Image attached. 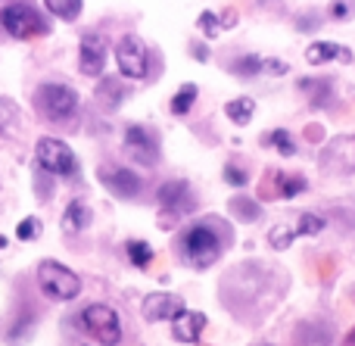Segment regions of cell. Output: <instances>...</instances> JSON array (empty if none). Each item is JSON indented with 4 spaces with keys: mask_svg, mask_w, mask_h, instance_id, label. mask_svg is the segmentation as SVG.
I'll return each instance as SVG.
<instances>
[{
    "mask_svg": "<svg viewBox=\"0 0 355 346\" xmlns=\"http://www.w3.org/2000/svg\"><path fill=\"white\" fill-rule=\"evenodd\" d=\"M125 150L144 166H156V159H159V141L144 125H128L125 128Z\"/></svg>",
    "mask_w": 355,
    "mask_h": 346,
    "instance_id": "obj_9",
    "label": "cell"
},
{
    "mask_svg": "<svg viewBox=\"0 0 355 346\" xmlns=\"http://www.w3.org/2000/svg\"><path fill=\"white\" fill-rule=\"evenodd\" d=\"M116 62H119V72L125 78H147V69H150V50L147 44L141 41L137 35H125L122 41L116 44Z\"/></svg>",
    "mask_w": 355,
    "mask_h": 346,
    "instance_id": "obj_7",
    "label": "cell"
},
{
    "mask_svg": "<svg viewBox=\"0 0 355 346\" xmlns=\"http://www.w3.org/2000/svg\"><path fill=\"white\" fill-rule=\"evenodd\" d=\"M125 253H128V262L135 268H150L153 266V247L147 241H128L125 243Z\"/></svg>",
    "mask_w": 355,
    "mask_h": 346,
    "instance_id": "obj_21",
    "label": "cell"
},
{
    "mask_svg": "<svg viewBox=\"0 0 355 346\" xmlns=\"http://www.w3.org/2000/svg\"><path fill=\"white\" fill-rule=\"evenodd\" d=\"M91 222H94V212L85 200H72L66 206V212H62V231H69V234H78V231L91 228Z\"/></svg>",
    "mask_w": 355,
    "mask_h": 346,
    "instance_id": "obj_16",
    "label": "cell"
},
{
    "mask_svg": "<svg viewBox=\"0 0 355 346\" xmlns=\"http://www.w3.org/2000/svg\"><path fill=\"white\" fill-rule=\"evenodd\" d=\"M225 181L231 187H246L250 184V175H246V168H240V166H234V162H227L225 166Z\"/></svg>",
    "mask_w": 355,
    "mask_h": 346,
    "instance_id": "obj_32",
    "label": "cell"
},
{
    "mask_svg": "<svg viewBox=\"0 0 355 346\" xmlns=\"http://www.w3.org/2000/svg\"><path fill=\"white\" fill-rule=\"evenodd\" d=\"M262 144H271L281 156H296V144H293V137H290L287 128H275L271 135H265Z\"/></svg>",
    "mask_w": 355,
    "mask_h": 346,
    "instance_id": "obj_24",
    "label": "cell"
},
{
    "mask_svg": "<svg viewBox=\"0 0 355 346\" xmlns=\"http://www.w3.org/2000/svg\"><path fill=\"white\" fill-rule=\"evenodd\" d=\"M35 106L50 122H66L78 112V91L62 81H47L35 91Z\"/></svg>",
    "mask_w": 355,
    "mask_h": 346,
    "instance_id": "obj_2",
    "label": "cell"
},
{
    "mask_svg": "<svg viewBox=\"0 0 355 346\" xmlns=\"http://www.w3.org/2000/svg\"><path fill=\"white\" fill-rule=\"evenodd\" d=\"M346 343L355 346V331H349V334H346Z\"/></svg>",
    "mask_w": 355,
    "mask_h": 346,
    "instance_id": "obj_37",
    "label": "cell"
},
{
    "mask_svg": "<svg viewBox=\"0 0 355 346\" xmlns=\"http://www.w3.org/2000/svg\"><path fill=\"white\" fill-rule=\"evenodd\" d=\"M324 218L315 216V212H302L300 216V228H296V237H318L324 231Z\"/></svg>",
    "mask_w": 355,
    "mask_h": 346,
    "instance_id": "obj_26",
    "label": "cell"
},
{
    "mask_svg": "<svg viewBox=\"0 0 355 346\" xmlns=\"http://www.w3.org/2000/svg\"><path fill=\"white\" fill-rule=\"evenodd\" d=\"M81 325L85 331L94 337L100 346H119L122 340V322H119V312L110 309L103 303H94L81 312Z\"/></svg>",
    "mask_w": 355,
    "mask_h": 346,
    "instance_id": "obj_6",
    "label": "cell"
},
{
    "mask_svg": "<svg viewBox=\"0 0 355 346\" xmlns=\"http://www.w3.org/2000/svg\"><path fill=\"white\" fill-rule=\"evenodd\" d=\"M184 309H187V306H184V300L178 297V293H150L141 306L147 322H172Z\"/></svg>",
    "mask_w": 355,
    "mask_h": 346,
    "instance_id": "obj_12",
    "label": "cell"
},
{
    "mask_svg": "<svg viewBox=\"0 0 355 346\" xmlns=\"http://www.w3.org/2000/svg\"><path fill=\"white\" fill-rule=\"evenodd\" d=\"M352 141H355V137H352Z\"/></svg>",
    "mask_w": 355,
    "mask_h": 346,
    "instance_id": "obj_38",
    "label": "cell"
},
{
    "mask_svg": "<svg viewBox=\"0 0 355 346\" xmlns=\"http://www.w3.org/2000/svg\"><path fill=\"white\" fill-rule=\"evenodd\" d=\"M190 53H193L196 62H209V47H206L202 41H193V44H190Z\"/></svg>",
    "mask_w": 355,
    "mask_h": 346,
    "instance_id": "obj_35",
    "label": "cell"
},
{
    "mask_svg": "<svg viewBox=\"0 0 355 346\" xmlns=\"http://www.w3.org/2000/svg\"><path fill=\"white\" fill-rule=\"evenodd\" d=\"M293 241H296V228H287V225H277V228H271V234H268V243L275 250H287Z\"/></svg>",
    "mask_w": 355,
    "mask_h": 346,
    "instance_id": "obj_27",
    "label": "cell"
},
{
    "mask_svg": "<svg viewBox=\"0 0 355 346\" xmlns=\"http://www.w3.org/2000/svg\"><path fill=\"white\" fill-rule=\"evenodd\" d=\"M37 287L50 300H56V303H69V300H75L81 293V278L72 268L62 266V262L44 259V262H37Z\"/></svg>",
    "mask_w": 355,
    "mask_h": 346,
    "instance_id": "obj_3",
    "label": "cell"
},
{
    "mask_svg": "<svg viewBox=\"0 0 355 346\" xmlns=\"http://www.w3.org/2000/svg\"><path fill=\"white\" fill-rule=\"evenodd\" d=\"M306 187H309V181L302 178V175H281V178H277V193H281L284 200L300 197Z\"/></svg>",
    "mask_w": 355,
    "mask_h": 346,
    "instance_id": "obj_23",
    "label": "cell"
},
{
    "mask_svg": "<svg viewBox=\"0 0 355 346\" xmlns=\"http://www.w3.org/2000/svg\"><path fill=\"white\" fill-rule=\"evenodd\" d=\"M306 141H321V125H309V128H306Z\"/></svg>",
    "mask_w": 355,
    "mask_h": 346,
    "instance_id": "obj_36",
    "label": "cell"
},
{
    "mask_svg": "<svg viewBox=\"0 0 355 346\" xmlns=\"http://www.w3.org/2000/svg\"><path fill=\"white\" fill-rule=\"evenodd\" d=\"M206 331V315L193 309H184L181 315L172 318V337L178 343H196Z\"/></svg>",
    "mask_w": 355,
    "mask_h": 346,
    "instance_id": "obj_13",
    "label": "cell"
},
{
    "mask_svg": "<svg viewBox=\"0 0 355 346\" xmlns=\"http://www.w3.org/2000/svg\"><path fill=\"white\" fill-rule=\"evenodd\" d=\"M100 181H103V187L112 193V197L135 200L137 193H141V178H137L131 168H122V166L100 168Z\"/></svg>",
    "mask_w": 355,
    "mask_h": 346,
    "instance_id": "obj_10",
    "label": "cell"
},
{
    "mask_svg": "<svg viewBox=\"0 0 355 346\" xmlns=\"http://www.w3.org/2000/svg\"><path fill=\"white\" fill-rule=\"evenodd\" d=\"M227 69H231L237 78H256V75L262 72V60H259V53H243V56H237Z\"/></svg>",
    "mask_w": 355,
    "mask_h": 346,
    "instance_id": "obj_22",
    "label": "cell"
},
{
    "mask_svg": "<svg viewBox=\"0 0 355 346\" xmlns=\"http://www.w3.org/2000/svg\"><path fill=\"white\" fill-rule=\"evenodd\" d=\"M106 53H110L106 37L97 35V31H87L78 44V69L87 75V78H97V75H103Z\"/></svg>",
    "mask_w": 355,
    "mask_h": 346,
    "instance_id": "obj_8",
    "label": "cell"
},
{
    "mask_svg": "<svg viewBox=\"0 0 355 346\" xmlns=\"http://www.w3.org/2000/svg\"><path fill=\"white\" fill-rule=\"evenodd\" d=\"M0 25L6 28V35L19 37V41L50 35V22L28 3H6L3 10H0Z\"/></svg>",
    "mask_w": 355,
    "mask_h": 346,
    "instance_id": "obj_4",
    "label": "cell"
},
{
    "mask_svg": "<svg viewBox=\"0 0 355 346\" xmlns=\"http://www.w3.org/2000/svg\"><path fill=\"white\" fill-rule=\"evenodd\" d=\"M122 97H125V87L119 78H103L97 85V100L106 106V110H116V106L122 103Z\"/></svg>",
    "mask_w": 355,
    "mask_h": 346,
    "instance_id": "obj_20",
    "label": "cell"
},
{
    "mask_svg": "<svg viewBox=\"0 0 355 346\" xmlns=\"http://www.w3.org/2000/svg\"><path fill=\"white\" fill-rule=\"evenodd\" d=\"M37 234H41V218L28 216V218H22V222L16 225V237H19V241H35Z\"/></svg>",
    "mask_w": 355,
    "mask_h": 346,
    "instance_id": "obj_29",
    "label": "cell"
},
{
    "mask_svg": "<svg viewBox=\"0 0 355 346\" xmlns=\"http://www.w3.org/2000/svg\"><path fill=\"white\" fill-rule=\"evenodd\" d=\"M296 87L306 94L309 103H312L315 110H324V106L334 100V94H337L334 78H327V75H318V78H300L296 81Z\"/></svg>",
    "mask_w": 355,
    "mask_h": 346,
    "instance_id": "obj_14",
    "label": "cell"
},
{
    "mask_svg": "<svg viewBox=\"0 0 355 346\" xmlns=\"http://www.w3.org/2000/svg\"><path fill=\"white\" fill-rule=\"evenodd\" d=\"M44 6L62 22H75L81 16V10H85V0H44Z\"/></svg>",
    "mask_w": 355,
    "mask_h": 346,
    "instance_id": "obj_19",
    "label": "cell"
},
{
    "mask_svg": "<svg viewBox=\"0 0 355 346\" xmlns=\"http://www.w3.org/2000/svg\"><path fill=\"white\" fill-rule=\"evenodd\" d=\"M321 22H324V16H321L318 10L300 12V16H296V31H318Z\"/></svg>",
    "mask_w": 355,
    "mask_h": 346,
    "instance_id": "obj_30",
    "label": "cell"
},
{
    "mask_svg": "<svg viewBox=\"0 0 355 346\" xmlns=\"http://www.w3.org/2000/svg\"><path fill=\"white\" fill-rule=\"evenodd\" d=\"M306 60H309V66H324V62H334V60H340V62L349 66L352 50L343 47V44H334V41H315L312 47L306 50Z\"/></svg>",
    "mask_w": 355,
    "mask_h": 346,
    "instance_id": "obj_15",
    "label": "cell"
},
{
    "mask_svg": "<svg viewBox=\"0 0 355 346\" xmlns=\"http://www.w3.org/2000/svg\"><path fill=\"white\" fill-rule=\"evenodd\" d=\"M156 203H159V209L172 212V216H181V212L193 209V193H190V184L181 178L175 181H166V184H159V191H156Z\"/></svg>",
    "mask_w": 355,
    "mask_h": 346,
    "instance_id": "obj_11",
    "label": "cell"
},
{
    "mask_svg": "<svg viewBox=\"0 0 355 346\" xmlns=\"http://www.w3.org/2000/svg\"><path fill=\"white\" fill-rule=\"evenodd\" d=\"M252 112H256V100L252 97H237L225 106V116L231 119L234 125H250L252 122Z\"/></svg>",
    "mask_w": 355,
    "mask_h": 346,
    "instance_id": "obj_18",
    "label": "cell"
},
{
    "mask_svg": "<svg viewBox=\"0 0 355 346\" xmlns=\"http://www.w3.org/2000/svg\"><path fill=\"white\" fill-rule=\"evenodd\" d=\"M221 31H225V28H234V25H237V19H240V12L237 10H234V6H227V10L225 12H221Z\"/></svg>",
    "mask_w": 355,
    "mask_h": 346,
    "instance_id": "obj_34",
    "label": "cell"
},
{
    "mask_svg": "<svg viewBox=\"0 0 355 346\" xmlns=\"http://www.w3.org/2000/svg\"><path fill=\"white\" fill-rule=\"evenodd\" d=\"M218 218H206V222H196L184 231L181 237V259L190 268H209L221 259L225 253V234L218 231Z\"/></svg>",
    "mask_w": 355,
    "mask_h": 346,
    "instance_id": "obj_1",
    "label": "cell"
},
{
    "mask_svg": "<svg viewBox=\"0 0 355 346\" xmlns=\"http://www.w3.org/2000/svg\"><path fill=\"white\" fill-rule=\"evenodd\" d=\"M196 28H200L206 37H215V35H221V19L206 10V12H200V19H196Z\"/></svg>",
    "mask_w": 355,
    "mask_h": 346,
    "instance_id": "obj_28",
    "label": "cell"
},
{
    "mask_svg": "<svg viewBox=\"0 0 355 346\" xmlns=\"http://www.w3.org/2000/svg\"><path fill=\"white\" fill-rule=\"evenodd\" d=\"M231 212L240 218V222H256V218L262 216V206L246 200V197H237V200H231Z\"/></svg>",
    "mask_w": 355,
    "mask_h": 346,
    "instance_id": "obj_25",
    "label": "cell"
},
{
    "mask_svg": "<svg viewBox=\"0 0 355 346\" xmlns=\"http://www.w3.org/2000/svg\"><path fill=\"white\" fill-rule=\"evenodd\" d=\"M196 97H200V87L196 85H181L178 87V94L172 97V103H168V110H172V116H187L190 110H193V103H196Z\"/></svg>",
    "mask_w": 355,
    "mask_h": 346,
    "instance_id": "obj_17",
    "label": "cell"
},
{
    "mask_svg": "<svg viewBox=\"0 0 355 346\" xmlns=\"http://www.w3.org/2000/svg\"><path fill=\"white\" fill-rule=\"evenodd\" d=\"M262 72L287 75V72H290V62H284V60H262Z\"/></svg>",
    "mask_w": 355,
    "mask_h": 346,
    "instance_id": "obj_33",
    "label": "cell"
},
{
    "mask_svg": "<svg viewBox=\"0 0 355 346\" xmlns=\"http://www.w3.org/2000/svg\"><path fill=\"white\" fill-rule=\"evenodd\" d=\"M35 159L37 168L47 175H60V178H75L78 175V159H75L72 147L60 137H41L35 144Z\"/></svg>",
    "mask_w": 355,
    "mask_h": 346,
    "instance_id": "obj_5",
    "label": "cell"
},
{
    "mask_svg": "<svg viewBox=\"0 0 355 346\" xmlns=\"http://www.w3.org/2000/svg\"><path fill=\"white\" fill-rule=\"evenodd\" d=\"M352 12H355V0H334L327 16L337 19V22H346V19H352Z\"/></svg>",
    "mask_w": 355,
    "mask_h": 346,
    "instance_id": "obj_31",
    "label": "cell"
}]
</instances>
